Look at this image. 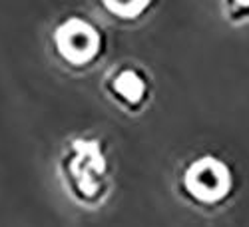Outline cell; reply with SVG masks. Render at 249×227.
Here are the masks:
<instances>
[{"label": "cell", "mask_w": 249, "mask_h": 227, "mask_svg": "<svg viewBox=\"0 0 249 227\" xmlns=\"http://www.w3.org/2000/svg\"><path fill=\"white\" fill-rule=\"evenodd\" d=\"M110 94L120 102L122 106L130 110H138L146 104L150 96V82L148 76L136 66H122L114 70L108 80Z\"/></svg>", "instance_id": "277c9868"}, {"label": "cell", "mask_w": 249, "mask_h": 227, "mask_svg": "<svg viewBox=\"0 0 249 227\" xmlns=\"http://www.w3.org/2000/svg\"><path fill=\"white\" fill-rule=\"evenodd\" d=\"M233 177L227 163L213 156L194 159L181 175V188L194 201L213 205L223 201L231 192Z\"/></svg>", "instance_id": "7a4b0ae2"}, {"label": "cell", "mask_w": 249, "mask_h": 227, "mask_svg": "<svg viewBox=\"0 0 249 227\" xmlns=\"http://www.w3.org/2000/svg\"><path fill=\"white\" fill-rule=\"evenodd\" d=\"M58 56L70 66H90L102 54V32L84 18L72 16L64 20L52 36Z\"/></svg>", "instance_id": "3957f363"}, {"label": "cell", "mask_w": 249, "mask_h": 227, "mask_svg": "<svg viewBox=\"0 0 249 227\" xmlns=\"http://www.w3.org/2000/svg\"><path fill=\"white\" fill-rule=\"evenodd\" d=\"M62 172L70 193L82 203H96L108 190V161L100 141L74 140L62 156Z\"/></svg>", "instance_id": "6da1fadb"}, {"label": "cell", "mask_w": 249, "mask_h": 227, "mask_svg": "<svg viewBox=\"0 0 249 227\" xmlns=\"http://www.w3.org/2000/svg\"><path fill=\"white\" fill-rule=\"evenodd\" d=\"M225 10L230 12L231 20H243L249 18V2H231V4H225Z\"/></svg>", "instance_id": "8992f818"}, {"label": "cell", "mask_w": 249, "mask_h": 227, "mask_svg": "<svg viewBox=\"0 0 249 227\" xmlns=\"http://www.w3.org/2000/svg\"><path fill=\"white\" fill-rule=\"evenodd\" d=\"M104 6H106L108 10H112L114 14H116V12H122V10H126L124 18H136V16L142 14V10H146L150 4H148V2H134V4H130V2H116V4L106 2Z\"/></svg>", "instance_id": "5b68a950"}]
</instances>
